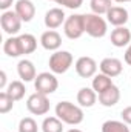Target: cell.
<instances>
[{"label": "cell", "mask_w": 131, "mask_h": 132, "mask_svg": "<svg viewBox=\"0 0 131 132\" xmlns=\"http://www.w3.org/2000/svg\"><path fill=\"white\" fill-rule=\"evenodd\" d=\"M66 132H82L80 129H76V128H72V129H69V131H66Z\"/></svg>", "instance_id": "33"}, {"label": "cell", "mask_w": 131, "mask_h": 132, "mask_svg": "<svg viewBox=\"0 0 131 132\" xmlns=\"http://www.w3.org/2000/svg\"><path fill=\"white\" fill-rule=\"evenodd\" d=\"M3 52L8 55V57H20L23 55V49H22V45H20V38L16 37V35H11L5 40L3 43Z\"/></svg>", "instance_id": "17"}, {"label": "cell", "mask_w": 131, "mask_h": 132, "mask_svg": "<svg viewBox=\"0 0 131 132\" xmlns=\"http://www.w3.org/2000/svg\"><path fill=\"white\" fill-rule=\"evenodd\" d=\"M123 60H125V63H127V65H130V66H131V43L128 45V48H127V51H125Z\"/></svg>", "instance_id": "30"}, {"label": "cell", "mask_w": 131, "mask_h": 132, "mask_svg": "<svg viewBox=\"0 0 131 132\" xmlns=\"http://www.w3.org/2000/svg\"><path fill=\"white\" fill-rule=\"evenodd\" d=\"M17 74L19 77L22 78V81L28 83V81H34L35 77H37V72H35V66L31 60L28 59H23L19 62L17 65Z\"/></svg>", "instance_id": "15"}, {"label": "cell", "mask_w": 131, "mask_h": 132, "mask_svg": "<svg viewBox=\"0 0 131 132\" xmlns=\"http://www.w3.org/2000/svg\"><path fill=\"white\" fill-rule=\"evenodd\" d=\"M20 38V45L23 49V54H33L37 48V38L34 37L33 34H22L19 35Z\"/></svg>", "instance_id": "24"}, {"label": "cell", "mask_w": 131, "mask_h": 132, "mask_svg": "<svg viewBox=\"0 0 131 132\" xmlns=\"http://www.w3.org/2000/svg\"><path fill=\"white\" fill-rule=\"evenodd\" d=\"M111 43L116 48H123L131 43V31L127 26H117L111 31Z\"/></svg>", "instance_id": "14"}, {"label": "cell", "mask_w": 131, "mask_h": 132, "mask_svg": "<svg viewBox=\"0 0 131 132\" xmlns=\"http://www.w3.org/2000/svg\"><path fill=\"white\" fill-rule=\"evenodd\" d=\"M120 100V89L113 85L110 89H106L105 92L99 94V103L105 108H111V106H116Z\"/></svg>", "instance_id": "16"}, {"label": "cell", "mask_w": 131, "mask_h": 132, "mask_svg": "<svg viewBox=\"0 0 131 132\" xmlns=\"http://www.w3.org/2000/svg\"><path fill=\"white\" fill-rule=\"evenodd\" d=\"M56 3L68 9H79L83 5V0H56Z\"/></svg>", "instance_id": "27"}, {"label": "cell", "mask_w": 131, "mask_h": 132, "mask_svg": "<svg viewBox=\"0 0 131 132\" xmlns=\"http://www.w3.org/2000/svg\"><path fill=\"white\" fill-rule=\"evenodd\" d=\"M63 32L69 40H77L85 34V14H72L66 17Z\"/></svg>", "instance_id": "3"}, {"label": "cell", "mask_w": 131, "mask_h": 132, "mask_svg": "<svg viewBox=\"0 0 131 132\" xmlns=\"http://www.w3.org/2000/svg\"><path fill=\"white\" fill-rule=\"evenodd\" d=\"M0 89H6V72H0Z\"/></svg>", "instance_id": "31"}, {"label": "cell", "mask_w": 131, "mask_h": 132, "mask_svg": "<svg viewBox=\"0 0 131 132\" xmlns=\"http://www.w3.org/2000/svg\"><path fill=\"white\" fill-rule=\"evenodd\" d=\"M14 0H0V9L3 11H9V8L12 6Z\"/></svg>", "instance_id": "29"}, {"label": "cell", "mask_w": 131, "mask_h": 132, "mask_svg": "<svg viewBox=\"0 0 131 132\" xmlns=\"http://www.w3.org/2000/svg\"><path fill=\"white\" fill-rule=\"evenodd\" d=\"M19 132H39L37 121L31 117H25L19 123Z\"/></svg>", "instance_id": "25"}, {"label": "cell", "mask_w": 131, "mask_h": 132, "mask_svg": "<svg viewBox=\"0 0 131 132\" xmlns=\"http://www.w3.org/2000/svg\"><path fill=\"white\" fill-rule=\"evenodd\" d=\"M5 91L8 92V95L14 100V101H19V100H22L23 97H25V91H26V89H25L23 81H20V80H14V81H11V83L6 86Z\"/></svg>", "instance_id": "20"}, {"label": "cell", "mask_w": 131, "mask_h": 132, "mask_svg": "<svg viewBox=\"0 0 131 132\" xmlns=\"http://www.w3.org/2000/svg\"><path fill=\"white\" fill-rule=\"evenodd\" d=\"M91 12L99 15H106V12L113 8V0H90Z\"/></svg>", "instance_id": "22"}, {"label": "cell", "mask_w": 131, "mask_h": 132, "mask_svg": "<svg viewBox=\"0 0 131 132\" xmlns=\"http://www.w3.org/2000/svg\"><path fill=\"white\" fill-rule=\"evenodd\" d=\"M14 103H16V101L8 95L6 91L0 92V114H8V112L14 108Z\"/></svg>", "instance_id": "26"}, {"label": "cell", "mask_w": 131, "mask_h": 132, "mask_svg": "<svg viewBox=\"0 0 131 132\" xmlns=\"http://www.w3.org/2000/svg\"><path fill=\"white\" fill-rule=\"evenodd\" d=\"M120 117H122V121H125L127 125H131V106H127L125 109H122Z\"/></svg>", "instance_id": "28"}, {"label": "cell", "mask_w": 131, "mask_h": 132, "mask_svg": "<svg viewBox=\"0 0 131 132\" xmlns=\"http://www.w3.org/2000/svg\"><path fill=\"white\" fill-rule=\"evenodd\" d=\"M74 62L72 54L69 51H54V54H51L49 57V69L53 74H65L66 71L71 68Z\"/></svg>", "instance_id": "4"}, {"label": "cell", "mask_w": 131, "mask_h": 132, "mask_svg": "<svg viewBox=\"0 0 131 132\" xmlns=\"http://www.w3.org/2000/svg\"><path fill=\"white\" fill-rule=\"evenodd\" d=\"M51 2H56V0H51Z\"/></svg>", "instance_id": "34"}, {"label": "cell", "mask_w": 131, "mask_h": 132, "mask_svg": "<svg viewBox=\"0 0 131 132\" xmlns=\"http://www.w3.org/2000/svg\"><path fill=\"white\" fill-rule=\"evenodd\" d=\"M26 109L33 114V115H45L49 111V100L48 95L40 94V92H34L31 94L26 100Z\"/></svg>", "instance_id": "6"}, {"label": "cell", "mask_w": 131, "mask_h": 132, "mask_svg": "<svg viewBox=\"0 0 131 132\" xmlns=\"http://www.w3.org/2000/svg\"><path fill=\"white\" fill-rule=\"evenodd\" d=\"M22 19L17 15L16 11H3V14L0 15V25L2 29L8 35H16L22 29Z\"/></svg>", "instance_id": "7"}, {"label": "cell", "mask_w": 131, "mask_h": 132, "mask_svg": "<svg viewBox=\"0 0 131 132\" xmlns=\"http://www.w3.org/2000/svg\"><path fill=\"white\" fill-rule=\"evenodd\" d=\"M42 132H63V121L57 117H46L42 123Z\"/></svg>", "instance_id": "21"}, {"label": "cell", "mask_w": 131, "mask_h": 132, "mask_svg": "<svg viewBox=\"0 0 131 132\" xmlns=\"http://www.w3.org/2000/svg\"><path fill=\"white\" fill-rule=\"evenodd\" d=\"M34 88L40 94L51 95V94H54L57 91L59 80L53 72H40V74H37V77L34 80Z\"/></svg>", "instance_id": "5"}, {"label": "cell", "mask_w": 131, "mask_h": 132, "mask_svg": "<svg viewBox=\"0 0 131 132\" xmlns=\"http://www.w3.org/2000/svg\"><path fill=\"white\" fill-rule=\"evenodd\" d=\"M56 117L60 118L65 125L77 126L83 121V111L80 106L71 103V101H59L56 104Z\"/></svg>", "instance_id": "1"}, {"label": "cell", "mask_w": 131, "mask_h": 132, "mask_svg": "<svg viewBox=\"0 0 131 132\" xmlns=\"http://www.w3.org/2000/svg\"><path fill=\"white\" fill-rule=\"evenodd\" d=\"M97 101V92L93 88H82L77 92V103L80 108H93Z\"/></svg>", "instance_id": "18"}, {"label": "cell", "mask_w": 131, "mask_h": 132, "mask_svg": "<svg viewBox=\"0 0 131 132\" xmlns=\"http://www.w3.org/2000/svg\"><path fill=\"white\" fill-rule=\"evenodd\" d=\"M114 83H113V80H111V77H108V75H105V74H96L94 77H93V83H91V88L99 94H102V92H105L106 89H110L111 86H113Z\"/></svg>", "instance_id": "19"}, {"label": "cell", "mask_w": 131, "mask_h": 132, "mask_svg": "<svg viewBox=\"0 0 131 132\" xmlns=\"http://www.w3.org/2000/svg\"><path fill=\"white\" fill-rule=\"evenodd\" d=\"M99 69H100L102 74H105V75H108V77L113 78V77H117V75L122 74V71H123V65H122V62H120L119 59L106 57V59H103V60L100 62Z\"/></svg>", "instance_id": "9"}, {"label": "cell", "mask_w": 131, "mask_h": 132, "mask_svg": "<svg viewBox=\"0 0 131 132\" xmlns=\"http://www.w3.org/2000/svg\"><path fill=\"white\" fill-rule=\"evenodd\" d=\"M40 45L46 51H59V48L62 46V37L57 31L48 29L40 35Z\"/></svg>", "instance_id": "12"}, {"label": "cell", "mask_w": 131, "mask_h": 132, "mask_svg": "<svg viewBox=\"0 0 131 132\" xmlns=\"http://www.w3.org/2000/svg\"><path fill=\"white\" fill-rule=\"evenodd\" d=\"M130 20V12L122 6H113L106 12V22L113 26H125V23Z\"/></svg>", "instance_id": "11"}, {"label": "cell", "mask_w": 131, "mask_h": 132, "mask_svg": "<svg viewBox=\"0 0 131 132\" xmlns=\"http://www.w3.org/2000/svg\"><path fill=\"white\" fill-rule=\"evenodd\" d=\"M14 11L22 19V22L28 23V22L33 20L34 15H35V5H34L31 0H17Z\"/></svg>", "instance_id": "13"}, {"label": "cell", "mask_w": 131, "mask_h": 132, "mask_svg": "<svg viewBox=\"0 0 131 132\" xmlns=\"http://www.w3.org/2000/svg\"><path fill=\"white\" fill-rule=\"evenodd\" d=\"M74 66H76L77 75L82 77V78H91L97 72V63H96V60L93 57H88V55L79 57Z\"/></svg>", "instance_id": "8"}, {"label": "cell", "mask_w": 131, "mask_h": 132, "mask_svg": "<svg viewBox=\"0 0 131 132\" xmlns=\"http://www.w3.org/2000/svg\"><path fill=\"white\" fill-rule=\"evenodd\" d=\"M130 17H131V12H130Z\"/></svg>", "instance_id": "35"}, {"label": "cell", "mask_w": 131, "mask_h": 132, "mask_svg": "<svg viewBox=\"0 0 131 132\" xmlns=\"http://www.w3.org/2000/svg\"><path fill=\"white\" fill-rule=\"evenodd\" d=\"M85 32L93 38H102L108 32V23L99 14H85Z\"/></svg>", "instance_id": "2"}, {"label": "cell", "mask_w": 131, "mask_h": 132, "mask_svg": "<svg viewBox=\"0 0 131 132\" xmlns=\"http://www.w3.org/2000/svg\"><path fill=\"white\" fill-rule=\"evenodd\" d=\"M102 132H130V128L125 121L119 120H106L102 125Z\"/></svg>", "instance_id": "23"}, {"label": "cell", "mask_w": 131, "mask_h": 132, "mask_svg": "<svg viewBox=\"0 0 131 132\" xmlns=\"http://www.w3.org/2000/svg\"><path fill=\"white\" fill-rule=\"evenodd\" d=\"M66 20V15H65V11L62 8H51L49 11H46L45 14V26L48 29H56L59 26H62Z\"/></svg>", "instance_id": "10"}, {"label": "cell", "mask_w": 131, "mask_h": 132, "mask_svg": "<svg viewBox=\"0 0 131 132\" xmlns=\"http://www.w3.org/2000/svg\"><path fill=\"white\" fill-rule=\"evenodd\" d=\"M113 2H117V3H128L131 0H113Z\"/></svg>", "instance_id": "32"}]
</instances>
